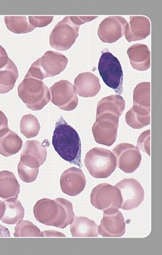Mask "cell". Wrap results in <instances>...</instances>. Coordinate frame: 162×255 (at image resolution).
<instances>
[{"instance_id":"cell-32","label":"cell","mask_w":162,"mask_h":255,"mask_svg":"<svg viewBox=\"0 0 162 255\" xmlns=\"http://www.w3.org/2000/svg\"><path fill=\"white\" fill-rule=\"evenodd\" d=\"M137 147L151 156V130L142 132L137 141Z\"/></svg>"},{"instance_id":"cell-31","label":"cell","mask_w":162,"mask_h":255,"mask_svg":"<svg viewBox=\"0 0 162 255\" xmlns=\"http://www.w3.org/2000/svg\"><path fill=\"white\" fill-rule=\"evenodd\" d=\"M17 172L19 178L26 183H31L37 179L39 174V168L33 169L25 166L21 161H19L17 166Z\"/></svg>"},{"instance_id":"cell-8","label":"cell","mask_w":162,"mask_h":255,"mask_svg":"<svg viewBox=\"0 0 162 255\" xmlns=\"http://www.w3.org/2000/svg\"><path fill=\"white\" fill-rule=\"evenodd\" d=\"M91 202L95 208L102 211L109 209H118L122 204L121 192L116 186L102 183L92 190Z\"/></svg>"},{"instance_id":"cell-26","label":"cell","mask_w":162,"mask_h":255,"mask_svg":"<svg viewBox=\"0 0 162 255\" xmlns=\"http://www.w3.org/2000/svg\"><path fill=\"white\" fill-rule=\"evenodd\" d=\"M22 145L21 137L9 129L6 134L0 136V154L4 157L11 156L20 151Z\"/></svg>"},{"instance_id":"cell-36","label":"cell","mask_w":162,"mask_h":255,"mask_svg":"<svg viewBox=\"0 0 162 255\" xmlns=\"http://www.w3.org/2000/svg\"><path fill=\"white\" fill-rule=\"evenodd\" d=\"M7 57H8V56H7L6 51H5L3 47L0 46V62L2 61V60L7 58Z\"/></svg>"},{"instance_id":"cell-13","label":"cell","mask_w":162,"mask_h":255,"mask_svg":"<svg viewBox=\"0 0 162 255\" xmlns=\"http://www.w3.org/2000/svg\"><path fill=\"white\" fill-rule=\"evenodd\" d=\"M98 233L103 237H121L126 233L123 215L117 209L104 211L103 218L98 227Z\"/></svg>"},{"instance_id":"cell-5","label":"cell","mask_w":162,"mask_h":255,"mask_svg":"<svg viewBox=\"0 0 162 255\" xmlns=\"http://www.w3.org/2000/svg\"><path fill=\"white\" fill-rule=\"evenodd\" d=\"M84 164L90 174L96 179L107 178L117 167L113 152L101 147L90 150L85 157Z\"/></svg>"},{"instance_id":"cell-33","label":"cell","mask_w":162,"mask_h":255,"mask_svg":"<svg viewBox=\"0 0 162 255\" xmlns=\"http://www.w3.org/2000/svg\"><path fill=\"white\" fill-rule=\"evenodd\" d=\"M54 16H28L29 24L36 27H43L49 25L53 20Z\"/></svg>"},{"instance_id":"cell-11","label":"cell","mask_w":162,"mask_h":255,"mask_svg":"<svg viewBox=\"0 0 162 255\" xmlns=\"http://www.w3.org/2000/svg\"><path fill=\"white\" fill-rule=\"evenodd\" d=\"M121 192L122 204L124 211H132L141 206L145 198L143 187L137 180L124 179L116 186Z\"/></svg>"},{"instance_id":"cell-6","label":"cell","mask_w":162,"mask_h":255,"mask_svg":"<svg viewBox=\"0 0 162 255\" xmlns=\"http://www.w3.org/2000/svg\"><path fill=\"white\" fill-rule=\"evenodd\" d=\"M68 59L59 52L48 51L31 65L26 75L39 80L57 76L66 69Z\"/></svg>"},{"instance_id":"cell-12","label":"cell","mask_w":162,"mask_h":255,"mask_svg":"<svg viewBox=\"0 0 162 255\" xmlns=\"http://www.w3.org/2000/svg\"><path fill=\"white\" fill-rule=\"evenodd\" d=\"M117 167L127 174L133 173L139 168L142 154L138 147L123 142L117 145L113 149Z\"/></svg>"},{"instance_id":"cell-28","label":"cell","mask_w":162,"mask_h":255,"mask_svg":"<svg viewBox=\"0 0 162 255\" xmlns=\"http://www.w3.org/2000/svg\"><path fill=\"white\" fill-rule=\"evenodd\" d=\"M134 106H138L151 110V83L142 82L134 91Z\"/></svg>"},{"instance_id":"cell-21","label":"cell","mask_w":162,"mask_h":255,"mask_svg":"<svg viewBox=\"0 0 162 255\" xmlns=\"http://www.w3.org/2000/svg\"><path fill=\"white\" fill-rule=\"evenodd\" d=\"M125 107L126 101L120 95L104 97L97 104L96 117L109 114L119 119L123 114Z\"/></svg>"},{"instance_id":"cell-4","label":"cell","mask_w":162,"mask_h":255,"mask_svg":"<svg viewBox=\"0 0 162 255\" xmlns=\"http://www.w3.org/2000/svg\"><path fill=\"white\" fill-rule=\"evenodd\" d=\"M17 92L27 108L33 111H41L51 99L49 90L44 82L28 75L19 85Z\"/></svg>"},{"instance_id":"cell-15","label":"cell","mask_w":162,"mask_h":255,"mask_svg":"<svg viewBox=\"0 0 162 255\" xmlns=\"http://www.w3.org/2000/svg\"><path fill=\"white\" fill-rule=\"evenodd\" d=\"M60 185L63 193L70 196H76L86 187V177L81 169L71 167L62 173Z\"/></svg>"},{"instance_id":"cell-35","label":"cell","mask_w":162,"mask_h":255,"mask_svg":"<svg viewBox=\"0 0 162 255\" xmlns=\"http://www.w3.org/2000/svg\"><path fill=\"white\" fill-rule=\"evenodd\" d=\"M40 237H66V236L63 234L60 233V232L54 231H47L42 232Z\"/></svg>"},{"instance_id":"cell-20","label":"cell","mask_w":162,"mask_h":255,"mask_svg":"<svg viewBox=\"0 0 162 255\" xmlns=\"http://www.w3.org/2000/svg\"><path fill=\"white\" fill-rule=\"evenodd\" d=\"M132 67L139 71H146L151 67V51L146 44L132 45L127 50Z\"/></svg>"},{"instance_id":"cell-14","label":"cell","mask_w":162,"mask_h":255,"mask_svg":"<svg viewBox=\"0 0 162 255\" xmlns=\"http://www.w3.org/2000/svg\"><path fill=\"white\" fill-rule=\"evenodd\" d=\"M128 24L123 17H107L99 25V39L105 43H114L124 36Z\"/></svg>"},{"instance_id":"cell-7","label":"cell","mask_w":162,"mask_h":255,"mask_svg":"<svg viewBox=\"0 0 162 255\" xmlns=\"http://www.w3.org/2000/svg\"><path fill=\"white\" fill-rule=\"evenodd\" d=\"M98 69L104 83L116 93L121 94L123 92L124 74L119 59L111 52H102Z\"/></svg>"},{"instance_id":"cell-3","label":"cell","mask_w":162,"mask_h":255,"mask_svg":"<svg viewBox=\"0 0 162 255\" xmlns=\"http://www.w3.org/2000/svg\"><path fill=\"white\" fill-rule=\"evenodd\" d=\"M97 16H70L65 17L54 27L49 37V44L57 51L69 49L79 36L82 24L93 21Z\"/></svg>"},{"instance_id":"cell-19","label":"cell","mask_w":162,"mask_h":255,"mask_svg":"<svg viewBox=\"0 0 162 255\" xmlns=\"http://www.w3.org/2000/svg\"><path fill=\"white\" fill-rule=\"evenodd\" d=\"M151 34V21L147 17L132 16L130 17V22L127 27L126 39L127 41H141L146 39Z\"/></svg>"},{"instance_id":"cell-25","label":"cell","mask_w":162,"mask_h":255,"mask_svg":"<svg viewBox=\"0 0 162 255\" xmlns=\"http://www.w3.org/2000/svg\"><path fill=\"white\" fill-rule=\"evenodd\" d=\"M151 110L134 106L126 116V123L134 129H141L151 124Z\"/></svg>"},{"instance_id":"cell-18","label":"cell","mask_w":162,"mask_h":255,"mask_svg":"<svg viewBox=\"0 0 162 255\" xmlns=\"http://www.w3.org/2000/svg\"><path fill=\"white\" fill-rule=\"evenodd\" d=\"M75 89L80 97L89 98L97 96L101 86L98 77L91 72H83L75 79Z\"/></svg>"},{"instance_id":"cell-1","label":"cell","mask_w":162,"mask_h":255,"mask_svg":"<svg viewBox=\"0 0 162 255\" xmlns=\"http://www.w3.org/2000/svg\"><path fill=\"white\" fill-rule=\"evenodd\" d=\"M33 212L39 223L61 229L71 224L75 218L71 202L63 198L39 200L35 204Z\"/></svg>"},{"instance_id":"cell-34","label":"cell","mask_w":162,"mask_h":255,"mask_svg":"<svg viewBox=\"0 0 162 255\" xmlns=\"http://www.w3.org/2000/svg\"><path fill=\"white\" fill-rule=\"evenodd\" d=\"M9 131L7 119L3 112L0 111V136L6 134Z\"/></svg>"},{"instance_id":"cell-16","label":"cell","mask_w":162,"mask_h":255,"mask_svg":"<svg viewBox=\"0 0 162 255\" xmlns=\"http://www.w3.org/2000/svg\"><path fill=\"white\" fill-rule=\"evenodd\" d=\"M47 149L36 140H29L24 144L20 161L31 168L37 169L46 161Z\"/></svg>"},{"instance_id":"cell-30","label":"cell","mask_w":162,"mask_h":255,"mask_svg":"<svg viewBox=\"0 0 162 255\" xmlns=\"http://www.w3.org/2000/svg\"><path fill=\"white\" fill-rule=\"evenodd\" d=\"M14 236L21 237H40L41 231L32 222L27 221H20L15 227Z\"/></svg>"},{"instance_id":"cell-17","label":"cell","mask_w":162,"mask_h":255,"mask_svg":"<svg viewBox=\"0 0 162 255\" xmlns=\"http://www.w3.org/2000/svg\"><path fill=\"white\" fill-rule=\"evenodd\" d=\"M24 209L17 198L0 201V221L7 225H14L23 219Z\"/></svg>"},{"instance_id":"cell-10","label":"cell","mask_w":162,"mask_h":255,"mask_svg":"<svg viewBox=\"0 0 162 255\" xmlns=\"http://www.w3.org/2000/svg\"><path fill=\"white\" fill-rule=\"evenodd\" d=\"M50 92L52 103L62 111H74L78 105L76 89L66 80H61L55 83L50 88Z\"/></svg>"},{"instance_id":"cell-24","label":"cell","mask_w":162,"mask_h":255,"mask_svg":"<svg viewBox=\"0 0 162 255\" xmlns=\"http://www.w3.org/2000/svg\"><path fill=\"white\" fill-rule=\"evenodd\" d=\"M20 192V185L12 172H0V197L2 199L17 198Z\"/></svg>"},{"instance_id":"cell-2","label":"cell","mask_w":162,"mask_h":255,"mask_svg":"<svg viewBox=\"0 0 162 255\" xmlns=\"http://www.w3.org/2000/svg\"><path fill=\"white\" fill-rule=\"evenodd\" d=\"M52 143L55 151L65 161L82 167L79 135L62 116L56 122Z\"/></svg>"},{"instance_id":"cell-29","label":"cell","mask_w":162,"mask_h":255,"mask_svg":"<svg viewBox=\"0 0 162 255\" xmlns=\"http://www.w3.org/2000/svg\"><path fill=\"white\" fill-rule=\"evenodd\" d=\"M41 126L33 115L27 114L22 117L20 122V131L27 138H32L39 134Z\"/></svg>"},{"instance_id":"cell-27","label":"cell","mask_w":162,"mask_h":255,"mask_svg":"<svg viewBox=\"0 0 162 255\" xmlns=\"http://www.w3.org/2000/svg\"><path fill=\"white\" fill-rule=\"evenodd\" d=\"M4 22L7 29L14 34L28 33L35 29L27 22L26 16H6Z\"/></svg>"},{"instance_id":"cell-9","label":"cell","mask_w":162,"mask_h":255,"mask_svg":"<svg viewBox=\"0 0 162 255\" xmlns=\"http://www.w3.org/2000/svg\"><path fill=\"white\" fill-rule=\"evenodd\" d=\"M119 119L112 115L104 114L96 117L92 128V134L97 143L111 146L116 141Z\"/></svg>"},{"instance_id":"cell-22","label":"cell","mask_w":162,"mask_h":255,"mask_svg":"<svg viewBox=\"0 0 162 255\" xmlns=\"http://www.w3.org/2000/svg\"><path fill=\"white\" fill-rule=\"evenodd\" d=\"M18 76L16 65L9 59L0 67V94H6L13 89Z\"/></svg>"},{"instance_id":"cell-23","label":"cell","mask_w":162,"mask_h":255,"mask_svg":"<svg viewBox=\"0 0 162 255\" xmlns=\"http://www.w3.org/2000/svg\"><path fill=\"white\" fill-rule=\"evenodd\" d=\"M73 237H97L98 226L95 222L84 217H75L71 225Z\"/></svg>"}]
</instances>
